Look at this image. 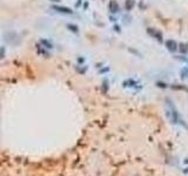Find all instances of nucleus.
Listing matches in <instances>:
<instances>
[{
	"mask_svg": "<svg viewBox=\"0 0 188 176\" xmlns=\"http://www.w3.org/2000/svg\"><path fill=\"white\" fill-rule=\"evenodd\" d=\"M167 48L169 49V51H175L176 48H178V45H176L175 41H173V40H169V41H167Z\"/></svg>",
	"mask_w": 188,
	"mask_h": 176,
	"instance_id": "nucleus-3",
	"label": "nucleus"
},
{
	"mask_svg": "<svg viewBox=\"0 0 188 176\" xmlns=\"http://www.w3.org/2000/svg\"><path fill=\"white\" fill-rule=\"evenodd\" d=\"M5 55V47H1L0 48V59H2Z\"/></svg>",
	"mask_w": 188,
	"mask_h": 176,
	"instance_id": "nucleus-9",
	"label": "nucleus"
},
{
	"mask_svg": "<svg viewBox=\"0 0 188 176\" xmlns=\"http://www.w3.org/2000/svg\"><path fill=\"white\" fill-rule=\"evenodd\" d=\"M108 9H109V12H112V13H116L120 9L119 4H118L115 0H110L109 4H108Z\"/></svg>",
	"mask_w": 188,
	"mask_h": 176,
	"instance_id": "nucleus-2",
	"label": "nucleus"
},
{
	"mask_svg": "<svg viewBox=\"0 0 188 176\" xmlns=\"http://www.w3.org/2000/svg\"><path fill=\"white\" fill-rule=\"evenodd\" d=\"M51 1H54V2H60V0H51Z\"/></svg>",
	"mask_w": 188,
	"mask_h": 176,
	"instance_id": "nucleus-10",
	"label": "nucleus"
},
{
	"mask_svg": "<svg viewBox=\"0 0 188 176\" xmlns=\"http://www.w3.org/2000/svg\"><path fill=\"white\" fill-rule=\"evenodd\" d=\"M40 44H41L45 48H48V49L53 48V45H52L51 42H49L48 40H46V39H41V40H40Z\"/></svg>",
	"mask_w": 188,
	"mask_h": 176,
	"instance_id": "nucleus-5",
	"label": "nucleus"
},
{
	"mask_svg": "<svg viewBox=\"0 0 188 176\" xmlns=\"http://www.w3.org/2000/svg\"><path fill=\"white\" fill-rule=\"evenodd\" d=\"M133 7H134V0H126V2H125V8H126L127 11H131Z\"/></svg>",
	"mask_w": 188,
	"mask_h": 176,
	"instance_id": "nucleus-7",
	"label": "nucleus"
},
{
	"mask_svg": "<svg viewBox=\"0 0 188 176\" xmlns=\"http://www.w3.org/2000/svg\"><path fill=\"white\" fill-rule=\"evenodd\" d=\"M66 27H67L68 29H69L70 32H73V33H78V32H79V27H78L77 25H73V23H67V25H66Z\"/></svg>",
	"mask_w": 188,
	"mask_h": 176,
	"instance_id": "nucleus-6",
	"label": "nucleus"
},
{
	"mask_svg": "<svg viewBox=\"0 0 188 176\" xmlns=\"http://www.w3.org/2000/svg\"><path fill=\"white\" fill-rule=\"evenodd\" d=\"M52 9H54L55 12H58V13H61V14H74V11H73L72 8H69V7H66V6H60V5H53V6L51 7Z\"/></svg>",
	"mask_w": 188,
	"mask_h": 176,
	"instance_id": "nucleus-1",
	"label": "nucleus"
},
{
	"mask_svg": "<svg viewBox=\"0 0 188 176\" xmlns=\"http://www.w3.org/2000/svg\"><path fill=\"white\" fill-rule=\"evenodd\" d=\"M37 51H38V53L39 54H41V55H46L47 58L49 56V53H47V51H46V48H44V47H41L40 45H37Z\"/></svg>",
	"mask_w": 188,
	"mask_h": 176,
	"instance_id": "nucleus-4",
	"label": "nucleus"
},
{
	"mask_svg": "<svg viewBox=\"0 0 188 176\" xmlns=\"http://www.w3.org/2000/svg\"><path fill=\"white\" fill-rule=\"evenodd\" d=\"M180 51L182 52V53H186V52H187V46H186L185 44H180Z\"/></svg>",
	"mask_w": 188,
	"mask_h": 176,
	"instance_id": "nucleus-8",
	"label": "nucleus"
}]
</instances>
